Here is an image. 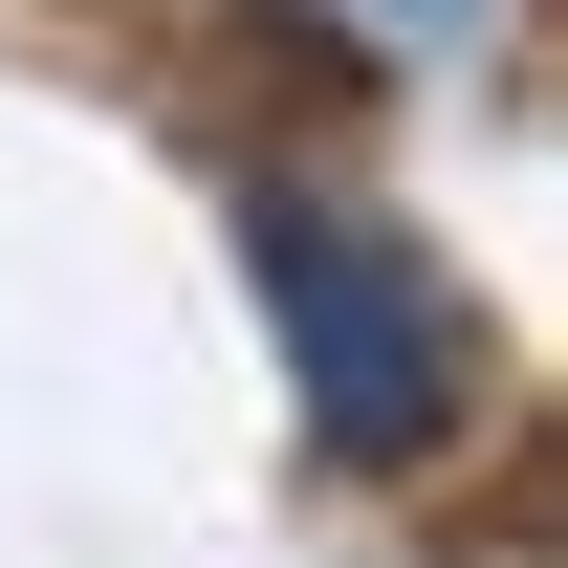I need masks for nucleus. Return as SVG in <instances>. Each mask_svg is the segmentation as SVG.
Segmentation results:
<instances>
[{
    "mask_svg": "<svg viewBox=\"0 0 568 568\" xmlns=\"http://www.w3.org/2000/svg\"><path fill=\"white\" fill-rule=\"evenodd\" d=\"M328 44H372V67H481V22L503 0H306Z\"/></svg>",
    "mask_w": 568,
    "mask_h": 568,
    "instance_id": "2",
    "label": "nucleus"
},
{
    "mask_svg": "<svg viewBox=\"0 0 568 568\" xmlns=\"http://www.w3.org/2000/svg\"><path fill=\"white\" fill-rule=\"evenodd\" d=\"M263 328H284V394H306V437H328L351 481L437 459L459 394H481L459 284H437L394 219H351V197H263Z\"/></svg>",
    "mask_w": 568,
    "mask_h": 568,
    "instance_id": "1",
    "label": "nucleus"
}]
</instances>
